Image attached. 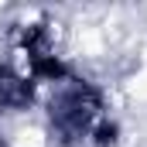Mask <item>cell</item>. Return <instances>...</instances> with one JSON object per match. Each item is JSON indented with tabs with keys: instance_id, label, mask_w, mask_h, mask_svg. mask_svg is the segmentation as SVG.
<instances>
[{
	"instance_id": "6da1fadb",
	"label": "cell",
	"mask_w": 147,
	"mask_h": 147,
	"mask_svg": "<svg viewBox=\"0 0 147 147\" xmlns=\"http://www.w3.org/2000/svg\"><path fill=\"white\" fill-rule=\"evenodd\" d=\"M48 144H51L48 127L31 120L28 113H17V120L3 127V147H48Z\"/></svg>"
}]
</instances>
